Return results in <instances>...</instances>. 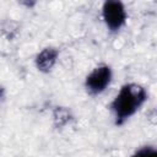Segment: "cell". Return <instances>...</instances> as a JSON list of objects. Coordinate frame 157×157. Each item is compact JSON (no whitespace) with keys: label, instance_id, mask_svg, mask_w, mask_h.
Returning a JSON list of instances; mask_svg holds the SVG:
<instances>
[{"label":"cell","instance_id":"cell-1","mask_svg":"<svg viewBox=\"0 0 157 157\" xmlns=\"http://www.w3.org/2000/svg\"><path fill=\"white\" fill-rule=\"evenodd\" d=\"M146 98L147 93L140 85L128 83L123 86L110 105L115 115V123L120 125L128 120L144 104Z\"/></svg>","mask_w":157,"mask_h":157},{"label":"cell","instance_id":"cell-2","mask_svg":"<svg viewBox=\"0 0 157 157\" xmlns=\"http://www.w3.org/2000/svg\"><path fill=\"white\" fill-rule=\"evenodd\" d=\"M102 10L103 20L110 31H118L124 26L126 21V11L120 1H105Z\"/></svg>","mask_w":157,"mask_h":157},{"label":"cell","instance_id":"cell-3","mask_svg":"<svg viewBox=\"0 0 157 157\" xmlns=\"http://www.w3.org/2000/svg\"><path fill=\"white\" fill-rule=\"evenodd\" d=\"M112 80V70L108 65L96 67L86 78V88L92 94L103 92Z\"/></svg>","mask_w":157,"mask_h":157},{"label":"cell","instance_id":"cell-4","mask_svg":"<svg viewBox=\"0 0 157 157\" xmlns=\"http://www.w3.org/2000/svg\"><path fill=\"white\" fill-rule=\"evenodd\" d=\"M58 50L55 48H45L43 49L36 59V65L37 67L43 71V72H48L52 70V67L54 66V64L56 63L58 59Z\"/></svg>","mask_w":157,"mask_h":157},{"label":"cell","instance_id":"cell-5","mask_svg":"<svg viewBox=\"0 0 157 157\" xmlns=\"http://www.w3.org/2000/svg\"><path fill=\"white\" fill-rule=\"evenodd\" d=\"M132 157H157V151L151 146H146L140 148Z\"/></svg>","mask_w":157,"mask_h":157},{"label":"cell","instance_id":"cell-6","mask_svg":"<svg viewBox=\"0 0 157 157\" xmlns=\"http://www.w3.org/2000/svg\"><path fill=\"white\" fill-rule=\"evenodd\" d=\"M2 93H4V90H2V87H0V98L2 97Z\"/></svg>","mask_w":157,"mask_h":157}]
</instances>
